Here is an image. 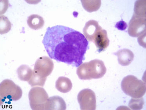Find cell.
Here are the masks:
<instances>
[{
  "mask_svg": "<svg viewBox=\"0 0 146 110\" xmlns=\"http://www.w3.org/2000/svg\"><path fill=\"white\" fill-rule=\"evenodd\" d=\"M33 70L28 65L23 64L18 68L17 73L19 79L22 81H28L32 77Z\"/></svg>",
  "mask_w": 146,
  "mask_h": 110,
  "instance_id": "5bb4252c",
  "label": "cell"
},
{
  "mask_svg": "<svg viewBox=\"0 0 146 110\" xmlns=\"http://www.w3.org/2000/svg\"><path fill=\"white\" fill-rule=\"evenodd\" d=\"M11 29V24L8 19L5 16L1 17V34H3L9 32Z\"/></svg>",
  "mask_w": 146,
  "mask_h": 110,
  "instance_id": "e0dca14e",
  "label": "cell"
},
{
  "mask_svg": "<svg viewBox=\"0 0 146 110\" xmlns=\"http://www.w3.org/2000/svg\"><path fill=\"white\" fill-rule=\"evenodd\" d=\"M66 108V102L62 98L54 96L48 99L46 110H65Z\"/></svg>",
  "mask_w": 146,
  "mask_h": 110,
  "instance_id": "8fae6325",
  "label": "cell"
},
{
  "mask_svg": "<svg viewBox=\"0 0 146 110\" xmlns=\"http://www.w3.org/2000/svg\"><path fill=\"white\" fill-rule=\"evenodd\" d=\"M107 72V69L102 61L91 60L82 63L78 68L76 73L82 80H91L102 78Z\"/></svg>",
  "mask_w": 146,
  "mask_h": 110,
  "instance_id": "277c9868",
  "label": "cell"
},
{
  "mask_svg": "<svg viewBox=\"0 0 146 110\" xmlns=\"http://www.w3.org/2000/svg\"><path fill=\"white\" fill-rule=\"evenodd\" d=\"M44 21L43 17L36 14L31 15L28 17L27 23L31 29L37 30L41 29L44 25Z\"/></svg>",
  "mask_w": 146,
  "mask_h": 110,
  "instance_id": "4fadbf2b",
  "label": "cell"
},
{
  "mask_svg": "<svg viewBox=\"0 0 146 110\" xmlns=\"http://www.w3.org/2000/svg\"><path fill=\"white\" fill-rule=\"evenodd\" d=\"M54 64L51 59L47 56L41 57L36 61L33 72L42 78L47 79L52 72Z\"/></svg>",
  "mask_w": 146,
  "mask_h": 110,
  "instance_id": "9c48e42d",
  "label": "cell"
},
{
  "mask_svg": "<svg viewBox=\"0 0 146 110\" xmlns=\"http://www.w3.org/2000/svg\"><path fill=\"white\" fill-rule=\"evenodd\" d=\"M42 43L50 58L76 67L85 60L89 48L82 34L62 25L48 27Z\"/></svg>",
  "mask_w": 146,
  "mask_h": 110,
  "instance_id": "6da1fadb",
  "label": "cell"
},
{
  "mask_svg": "<svg viewBox=\"0 0 146 110\" xmlns=\"http://www.w3.org/2000/svg\"><path fill=\"white\" fill-rule=\"evenodd\" d=\"M144 101L143 98L132 99L129 103V107L132 110H141L143 107Z\"/></svg>",
  "mask_w": 146,
  "mask_h": 110,
  "instance_id": "ac0fdd59",
  "label": "cell"
},
{
  "mask_svg": "<svg viewBox=\"0 0 146 110\" xmlns=\"http://www.w3.org/2000/svg\"><path fill=\"white\" fill-rule=\"evenodd\" d=\"M84 35L88 41L95 44L99 53L104 51L109 46V40L108 32L103 29L95 20L87 22L83 29Z\"/></svg>",
  "mask_w": 146,
  "mask_h": 110,
  "instance_id": "7a4b0ae2",
  "label": "cell"
},
{
  "mask_svg": "<svg viewBox=\"0 0 146 110\" xmlns=\"http://www.w3.org/2000/svg\"><path fill=\"white\" fill-rule=\"evenodd\" d=\"M28 96L31 109L46 110L49 96L44 89L40 87L33 88L29 91Z\"/></svg>",
  "mask_w": 146,
  "mask_h": 110,
  "instance_id": "52a82bcc",
  "label": "cell"
},
{
  "mask_svg": "<svg viewBox=\"0 0 146 110\" xmlns=\"http://www.w3.org/2000/svg\"><path fill=\"white\" fill-rule=\"evenodd\" d=\"M56 88L58 91L66 93L71 91L72 84L71 80L65 77H60L56 82Z\"/></svg>",
  "mask_w": 146,
  "mask_h": 110,
  "instance_id": "7c38bea8",
  "label": "cell"
},
{
  "mask_svg": "<svg viewBox=\"0 0 146 110\" xmlns=\"http://www.w3.org/2000/svg\"><path fill=\"white\" fill-rule=\"evenodd\" d=\"M23 91L21 88L12 80H3L0 85L1 105L4 102L17 101L21 98Z\"/></svg>",
  "mask_w": 146,
  "mask_h": 110,
  "instance_id": "8992f818",
  "label": "cell"
},
{
  "mask_svg": "<svg viewBox=\"0 0 146 110\" xmlns=\"http://www.w3.org/2000/svg\"><path fill=\"white\" fill-rule=\"evenodd\" d=\"M114 54L117 57L119 63L122 66H128L134 60V54L129 49L121 50Z\"/></svg>",
  "mask_w": 146,
  "mask_h": 110,
  "instance_id": "30bf717a",
  "label": "cell"
},
{
  "mask_svg": "<svg viewBox=\"0 0 146 110\" xmlns=\"http://www.w3.org/2000/svg\"><path fill=\"white\" fill-rule=\"evenodd\" d=\"M134 13L129 22L128 32L132 37H139L146 33V4L136 2Z\"/></svg>",
  "mask_w": 146,
  "mask_h": 110,
  "instance_id": "3957f363",
  "label": "cell"
},
{
  "mask_svg": "<svg viewBox=\"0 0 146 110\" xmlns=\"http://www.w3.org/2000/svg\"><path fill=\"white\" fill-rule=\"evenodd\" d=\"M81 3L85 10L89 12L98 11L101 6V1L99 0H82Z\"/></svg>",
  "mask_w": 146,
  "mask_h": 110,
  "instance_id": "9a60e30c",
  "label": "cell"
},
{
  "mask_svg": "<svg viewBox=\"0 0 146 110\" xmlns=\"http://www.w3.org/2000/svg\"><path fill=\"white\" fill-rule=\"evenodd\" d=\"M46 79L41 78L33 72L32 77L28 81L32 87L35 86L43 87L44 85Z\"/></svg>",
  "mask_w": 146,
  "mask_h": 110,
  "instance_id": "2e32d148",
  "label": "cell"
},
{
  "mask_svg": "<svg viewBox=\"0 0 146 110\" xmlns=\"http://www.w3.org/2000/svg\"><path fill=\"white\" fill-rule=\"evenodd\" d=\"M78 101L82 110H95L96 108L95 93L90 89H84L78 95Z\"/></svg>",
  "mask_w": 146,
  "mask_h": 110,
  "instance_id": "ba28073f",
  "label": "cell"
},
{
  "mask_svg": "<svg viewBox=\"0 0 146 110\" xmlns=\"http://www.w3.org/2000/svg\"><path fill=\"white\" fill-rule=\"evenodd\" d=\"M121 87L126 95L132 98H142L146 93L145 83L133 75H129L123 78Z\"/></svg>",
  "mask_w": 146,
  "mask_h": 110,
  "instance_id": "5b68a950",
  "label": "cell"
}]
</instances>
